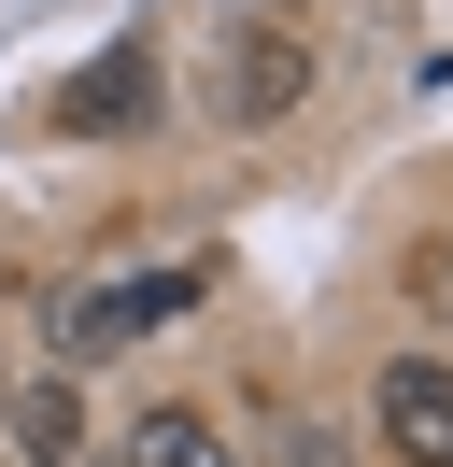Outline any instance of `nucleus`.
I'll use <instances>...</instances> for the list:
<instances>
[{"mask_svg":"<svg viewBox=\"0 0 453 467\" xmlns=\"http://www.w3.org/2000/svg\"><path fill=\"white\" fill-rule=\"evenodd\" d=\"M142 114H156V71H142V57H100L71 86V128H142Z\"/></svg>","mask_w":453,"mask_h":467,"instance_id":"obj_6","label":"nucleus"},{"mask_svg":"<svg viewBox=\"0 0 453 467\" xmlns=\"http://www.w3.org/2000/svg\"><path fill=\"white\" fill-rule=\"evenodd\" d=\"M298 99H311V43L298 29H226L213 43V114L226 128H283Z\"/></svg>","mask_w":453,"mask_h":467,"instance_id":"obj_2","label":"nucleus"},{"mask_svg":"<svg viewBox=\"0 0 453 467\" xmlns=\"http://www.w3.org/2000/svg\"><path fill=\"white\" fill-rule=\"evenodd\" d=\"M170 312H198V269H113V284H71V297H57V354L100 368V354L156 340Z\"/></svg>","mask_w":453,"mask_h":467,"instance_id":"obj_1","label":"nucleus"},{"mask_svg":"<svg viewBox=\"0 0 453 467\" xmlns=\"http://www.w3.org/2000/svg\"><path fill=\"white\" fill-rule=\"evenodd\" d=\"M15 467H85V397H71V368L15 397Z\"/></svg>","mask_w":453,"mask_h":467,"instance_id":"obj_4","label":"nucleus"},{"mask_svg":"<svg viewBox=\"0 0 453 467\" xmlns=\"http://www.w3.org/2000/svg\"><path fill=\"white\" fill-rule=\"evenodd\" d=\"M368 425H383V467H453V368L439 354H396L368 382Z\"/></svg>","mask_w":453,"mask_h":467,"instance_id":"obj_3","label":"nucleus"},{"mask_svg":"<svg viewBox=\"0 0 453 467\" xmlns=\"http://www.w3.org/2000/svg\"><path fill=\"white\" fill-rule=\"evenodd\" d=\"M0 467H15V453H0Z\"/></svg>","mask_w":453,"mask_h":467,"instance_id":"obj_7","label":"nucleus"},{"mask_svg":"<svg viewBox=\"0 0 453 467\" xmlns=\"http://www.w3.org/2000/svg\"><path fill=\"white\" fill-rule=\"evenodd\" d=\"M128 467H241V453H226V425H213V410H184V397H170V410H142V425H128Z\"/></svg>","mask_w":453,"mask_h":467,"instance_id":"obj_5","label":"nucleus"}]
</instances>
